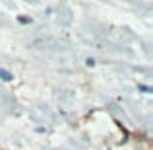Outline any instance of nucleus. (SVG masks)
<instances>
[{"instance_id":"f257e3e1","label":"nucleus","mask_w":153,"mask_h":150,"mask_svg":"<svg viewBox=\"0 0 153 150\" xmlns=\"http://www.w3.org/2000/svg\"><path fill=\"white\" fill-rule=\"evenodd\" d=\"M0 78L6 80V82H10V80H14V76H12V72L4 70V68H0Z\"/></svg>"}]
</instances>
